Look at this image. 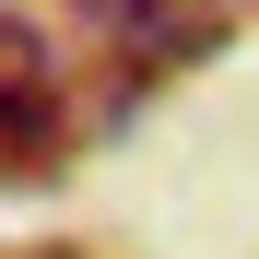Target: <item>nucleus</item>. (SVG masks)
<instances>
[{
    "label": "nucleus",
    "instance_id": "2",
    "mask_svg": "<svg viewBox=\"0 0 259 259\" xmlns=\"http://www.w3.org/2000/svg\"><path fill=\"white\" fill-rule=\"evenodd\" d=\"M24 95H48V35L24 12H0V106H24Z\"/></svg>",
    "mask_w": 259,
    "mask_h": 259
},
{
    "label": "nucleus",
    "instance_id": "1",
    "mask_svg": "<svg viewBox=\"0 0 259 259\" xmlns=\"http://www.w3.org/2000/svg\"><path fill=\"white\" fill-rule=\"evenodd\" d=\"M118 48L153 59V71H177V59H212V48H224V12H212V0H142V12L118 24Z\"/></svg>",
    "mask_w": 259,
    "mask_h": 259
},
{
    "label": "nucleus",
    "instance_id": "4",
    "mask_svg": "<svg viewBox=\"0 0 259 259\" xmlns=\"http://www.w3.org/2000/svg\"><path fill=\"white\" fill-rule=\"evenodd\" d=\"M82 12H95V24H130V12H142V0H82Z\"/></svg>",
    "mask_w": 259,
    "mask_h": 259
},
{
    "label": "nucleus",
    "instance_id": "3",
    "mask_svg": "<svg viewBox=\"0 0 259 259\" xmlns=\"http://www.w3.org/2000/svg\"><path fill=\"white\" fill-rule=\"evenodd\" d=\"M48 142H59V118H48V95L0 106V165H48Z\"/></svg>",
    "mask_w": 259,
    "mask_h": 259
}]
</instances>
